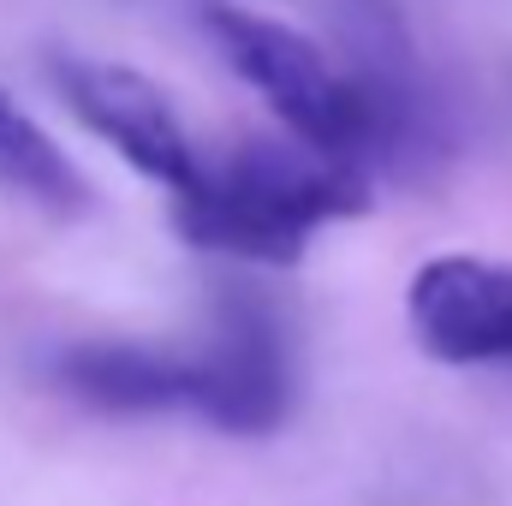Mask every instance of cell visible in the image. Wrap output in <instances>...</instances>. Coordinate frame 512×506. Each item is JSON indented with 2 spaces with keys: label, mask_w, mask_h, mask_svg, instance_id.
Here are the masks:
<instances>
[{
  "label": "cell",
  "mask_w": 512,
  "mask_h": 506,
  "mask_svg": "<svg viewBox=\"0 0 512 506\" xmlns=\"http://www.w3.org/2000/svg\"><path fill=\"white\" fill-rule=\"evenodd\" d=\"M54 381L108 417L191 411V352L143 346V340H78L54 352Z\"/></svg>",
  "instance_id": "52a82bcc"
},
{
  "label": "cell",
  "mask_w": 512,
  "mask_h": 506,
  "mask_svg": "<svg viewBox=\"0 0 512 506\" xmlns=\"http://www.w3.org/2000/svg\"><path fill=\"white\" fill-rule=\"evenodd\" d=\"M405 322L423 358L453 370H512V262L429 256L405 286Z\"/></svg>",
  "instance_id": "5b68a950"
},
{
  "label": "cell",
  "mask_w": 512,
  "mask_h": 506,
  "mask_svg": "<svg viewBox=\"0 0 512 506\" xmlns=\"http://www.w3.org/2000/svg\"><path fill=\"white\" fill-rule=\"evenodd\" d=\"M340 72L364 114L370 173H411L441 143V108L393 0H340Z\"/></svg>",
  "instance_id": "3957f363"
},
{
  "label": "cell",
  "mask_w": 512,
  "mask_h": 506,
  "mask_svg": "<svg viewBox=\"0 0 512 506\" xmlns=\"http://www.w3.org/2000/svg\"><path fill=\"white\" fill-rule=\"evenodd\" d=\"M376 203V179L334 161L286 131V143L251 137L227 161H203L197 185L173 197V227L185 245L233 262H298L304 245Z\"/></svg>",
  "instance_id": "6da1fadb"
},
{
  "label": "cell",
  "mask_w": 512,
  "mask_h": 506,
  "mask_svg": "<svg viewBox=\"0 0 512 506\" xmlns=\"http://www.w3.org/2000/svg\"><path fill=\"white\" fill-rule=\"evenodd\" d=\"M54 84H60L66 108L102 143H114L120 161H131L143 179L167 185L173 197L197 185L203 155H197L191 131L179 126V114L155 78L114 66V60H54Z\"/></svg>",
  "instance_id": "8992f818"
},
{
  "label": "cell",
  "mask_w": 512,
  "mask_h": 506,
  "mask_svg": "<svg viewBox=\"0 0 512 506\" xmlns=\"http://www.w3.org/2000/svg\"><path fill=\"white\" fill-rule=\"evenodd\" d=\"M0 191H12L18 203L42 209L54 221L90 215V179L6 90H0Z\"/></svg>",
  "instance_id": "ba28073f"
},
{
  "label": "cell",
  "mask_w": 512,
  "mask_h": 506,
  "mask_svg": "<svg viewBox=\"0 0 512 506\" xmlns=\"http://www.w3.org/2000/svg\"><path fill=\"white\" fill-rule=\"evenodd\" d=\"M203 30L221 48V60L280 114V126L292 131L298 143H310V149L370 173V143H364L358 96H352L340 60L316 36H304V30H292L280 18H262L251 6H209Z\"/></svg>",
  "instance_id": "7a4b0ae2"
},
{
  "label": "cell",
  "mask_w": 512,
  "mask_h": 506,
  "mask_svg": "<svg viewBox=\"0 0 512 506\" xmlns=\"http://www.w3.org/2000/svg\"><path fill=\"white\" fill-rule=\"evenodd\" d=\"M292 340L280 310L239 286L215 310V334L191 352V417H203L221 435H274L292 417Z\"/></svg>",
  "instance_id": "277c9868"
}]
</instances>
